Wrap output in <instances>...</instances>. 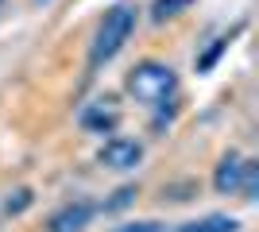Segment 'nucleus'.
<instances>
[{
	"label": "nucleus",
	"instance_id": "obj_10",
	"mask_svg": "<svg viewBox=\"0 0 259 232\" xmlns=\"http://www.w3.org/2000/svg\"><path fill=\"white\" fill-rule=\"evenodd\" d=\"M132 198H136V190H132V186H124V190H116V198L108 201L105 209H120V205H128V201H132Z\"/></svg>",
	"mask_w": 259,
	"mask_h": 232
},
{
	"label": "nucleus",
	"instance_id": "obj_1",
	"mask_svg": "<svg viewBox=\"0 0 259 232\" xmlns=\"http://www.w3.org/2000/svg\"><path fill=\"white\" fill-rule=\"evenodd\" d=\"M132 31H136V4H116V8L101 20L97 39H93V51H89V62H93V66L108 62V58L132 39Z\"/></svg>",
	"mask_w": 259,
	"mask_h": 232
},
{
	"label": "nucleus",
	"instance_id": "obj_8",
	"mask_svg": "<svg viewBox=\"0 0 259 232\" xmlns=\"http://www.w3.org/2000/svg\"><path fill=\"white\" fill-rule=\"evenodd\" d=\"M190 4H194V0H155V20H166V16H178V12L182 8H190Z\"/></svg>",
	"mask_w": 259,
	"mask_h": 232
},
{
	"label": "nucleus",
	"instance_id": "obj_3",
	"mask_svg": "<svg viewBox=\"0 0 259 232\" xmlns=\"http://www.w3.org/2000/svg\"><path fill=\"white\" fill-rule=\"evenodd\" d=\"M140 159H143V147L136 140H108L101 147V163L112 166V170H132Z\"/></svg>",
	"mask_w": 259,
	"mask_h": 232
},
{
	"label": "nucleus",
	"instance_id": "obj_9",
	"mask_svg": "<svg viewBox=\"0 0 259 232\" xmlns=\"http://www.w3.org/2000/svg\"><path fill=\"white\" fill-rule=\"evenodd\" d=\"M244 198H255V163H244V182H240Z\"/></svg>",
	"mask_w": 259,
	"mask_h": 232
},
{
	"label": "nucleus",
	"instance_id": "obj_5",
	"mask_svg": "<svg viewBox=\"0 0 259 232\" xmlns=\"http://www.w3.org/2000/svg\"><path fill=\"white\" fill-rule=\"evenodd\" d=\"M244 163H248V159H240L236 151L221 159V166H217V174H213L217 194H240V182H244Z\"/></svg>",
	"mask_w": 259,
	"mask_h": 232
},
{
	"label": "nucleus",
	"instance_id": "obj_4",
	"mask_svg": "<svg viewBox=\"0 0 259 232\" xmlns=\"http://www.w3.org/2000/svg\"><path fill=\"white\" fill-rule=\"evenodd\" d=\"M93 213H97L93 201H74V205H66L62 213L51 217V232H81L89 221H93Z\"/></svg>",
	"mask_w": 259,
	"mask_h": 232
},
{
	"label": "nucleus",
	"instance_id": "obj_7",
	"mask_svg": "<svg viewBox=\"0 0 259 232\" xmlns=\"http://www.w3.org/2000/svg\"><path fill=\"white\" fill-rule=\"evenodd\" d=\"M240 224L232 221V217H225V213H213V217H201V221H190L182 224L178 232H236Z\"/></svg>",
	"mask_w": 259,
	"mask_h": 232
},
{
	"label": "nucleus",
	"instance_id": "obj_2",
	"mask_svg": "<svg viewBox=\"0 0 259 232\" xmlns=\"http://www.w3.org/2000/svg\"><path fill=\"white\" fill-rule=\"evenodd\" d=\"M178 85V77L166 62H140V66L128 74V89L136 93V101L143 105H166Z\"/></svg>",
	"mask_w": 259,
	"mask_h": 232
},
{
	"label": "nucleus",
	"instance_id": "obj_6",
	"mask_svg": "<svg viewBox=\"0 0 259 232\" xmlns=\"http://www.w3.org/2000/svg\"><path fill=\"white\" fill-rule=\"evenodd\" d=\"M120 120V112L112 109V105H93V109L81 112V128L85 132H112Z\"/></svg>",
	"mask_w": 259,
	"mask_h": 232
},
{
	"label": "nucleus",
	"instance_id": "obj_11",
	"mask_svg": "<svg viewBox=\"0 0 259 232\" xmlns=\"http://www.w3.org/2000/svg\"><path fill=\"white\" fill-rule=\"evenodd\" d=\"M116 232H162V224L143 221V224H128V228H116Z\"/></svg>",
	"mask_w": 259,
	"mask_h": 232
}]
</instances>
